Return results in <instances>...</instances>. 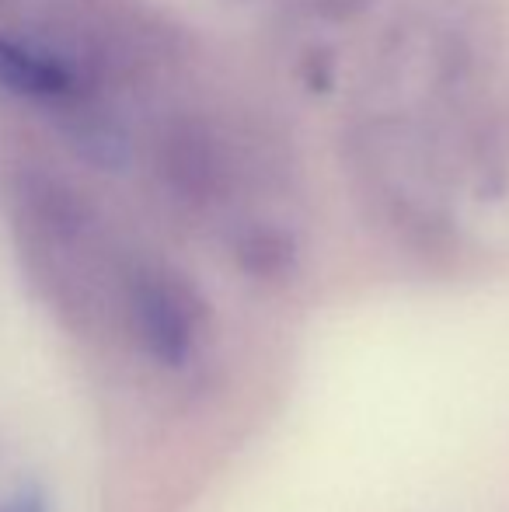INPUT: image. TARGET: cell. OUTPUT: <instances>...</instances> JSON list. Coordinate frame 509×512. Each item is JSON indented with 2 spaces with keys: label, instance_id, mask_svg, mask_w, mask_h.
Segmentation results:
<instances>
[{
  "label": "cell",
  "instance_id": "7a4b0ae2",
  "mask_svg": "<svg viewBox=\"0 0 509 512\" xmlns=\"http://www.w3.org/2000/svg\"><path fill=\"white\" fill-rule=\"evenodd\" d=\"M0 91L42 108H60L91 88L88 67L49 46L0 35Z\"/></svg>",
  "mask_w": 509,
  "mask_h": 512
},
{
  "label": "cell",
  "instance_id": "8992f818",
  "mask_svg": "<svg viewBox=\"0 0 509 512\" xmlns=\"http://www.w3.org/2000/svg\"><path fill=\"white\" fill-rule=\"evenodd\" d=\"M0 512H46V509H42V499L35 492H21L11 502H4Z\"/></svg>",
  "mask_w": 509,
  "mask_h": 512
},
{
  "label": "cell",
  "instance_id": "3957f363",
  "mask_svg": "<svg viewBox=\"0 0 509 512\" xmlns=\"http://www.w3.org/2000/svg\"><path fill=\"white\" fill-rule=\"evenodd\" d=\"M164 175L185 196H210L220 178L217 147L206 133L182 126L164 140Z\"/></svg>",
  "mask_w": 509,
  "mask_h": 512
},
{
  "label": "cell",
  "instance_id": "6da1fadb",
  "mask_svg": "<svg viewBox=\"0 0 509 512\" xmlns=\"http://www.w3.org/2000/svg\"><path fill=\"white\" fill-rule=\"evenodd\" d=\"M129 310H133V324L150 356L168 366H178L189 356L203 307H199L196 293L182 279L150 269L133 276V283H129Z\"/></svg>",
  "mask_w": 509,
  "mask_h": 512
},
{
  "label": "cell",
  "instance_id": "277c9868",
  "mask_svg": "<svg viewBox=\"0 0 509 512\" xmlns=\"http://www.w3.org/2000/svg\"><path fill=\"white\" fill-rule=\"evenodd\" d=\"M238 258L255 276H279V272L293 262V248L276 230H252V234L241 241Z\"/></svg>",
  "mask_w": 509,
  "mask_h": 512
},
{
  "label": "cell",
  "instance_id": "5b68a950",
  "mask_svg": "<svg viewBox=\"0 0 509 512\" xmlns=\"http://www.w3.org/2000/svg\"><path fill=\"white\" fill-rule=\"evenodd\" d=\"M314 7L325 11V14H332V18H349V14L363 11L367 0H314Z\"/></svg>",
  "mask_w": 509,
  "mask_h": 512
}]
</instances>
